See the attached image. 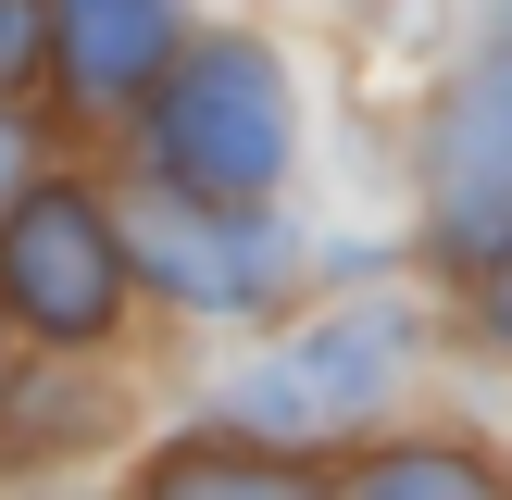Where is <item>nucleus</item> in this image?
Wrapping results in <instances>:
<instances>
[{
	"instance_id": "obj_1",
	"label": "nucleus",
	"mask_w": 512,
	"mask_h": 500,
	"mask_svg": "<svg viewBox=\"0 0 512 500\" xmlns=\"http://www.w3.org/2000/svg\"><path fill=\"white\" fill-rule=\"evenodd\" d=\"M138 138H150V175L188 200H275L300 163V100H288V63L263 38H188L138 100Z\"/></svg>"
},
{
	"instance_id": "obj_2",
	"label": "nucleus",
	"mask_w": 512,
	"mask_h": 500,
	"mask_svg": "<svg viewBox=\"0 0 512 500\" xmlns=\"http://www.w3.org/2000/svg\"><path fill=\"white\" fill-rule=\"evenodd\" d=\"M400 363H413V300H350V313L300 325V338H275L263 363L238 375V400H225V425H250V438L275 450H350L375 413H388Z\"/></svg>"
},
{
	"instance_id": "obj_3",
	"label": "nucleus",
	"mask_w": 512,
	"mask_h": 500,
	"mask_svg": "<svg viewBox=\"0 0 512 500\" xmlns=\"http://www.w3.org/2000/svg\"><path fill=\"white\" fill-rule=\"evenodd\" d=\"M125 300H138V250L100 213V188L38 175V188L0 213V313H13L25 338H50V350H100L125 325Z\"/></svg>"
},
{
	"instance_id": "obj_4",
	"label": "nucleus",
	"mask_w": 512,
	"mask_h": 500,
	"mask_svg": "<svg viewBox=\"0 0 512 500\" xmlns=\"http://www.w3.org/2000/svg\"><path fill=\"white\" fill-rule=\"evenodd\" d=\"M138 275L175 300V313H263L275 275H288V225L275 200H188V188H150L138 225H125Z\"/></svg>"
},
{
	"instance_id": "obj_5",
	"label": "nucleus",
	"mask_w": 512,
	"mask_h": 500,
	"mask_svg": "<svg viewBox=\"0 0 512 500\" xmlns=\"http://www.w3.org/2000/svg\"><path fill=\"white\" fill-rule=\"evenodd\" d=\"M425 238L463 275L512 238V50L475 63L463 88L425 113Z\"/></svg>"
},
{
	"instance_id": "obj_6",
	"label": "nucleus",
	"mask_w": 512,
	"mask_h": 500,
	"mask_svg": "<svg viewBox=\"0 0 512 500\" xmlns=\"http://www.w3.org/2000/svg\"><path fill=\"white\" fill-rule=\"evenodd\" d=\"M175 50H188L175 0H50V88L75 113H138Z\"/></svg>"
},
{
	"instance_id": "obj_7",
	"label": "nucleus",
	"mask_w": 512,
	"mask_h": 500,
	"mask_svg": "<svg viewBox=\"0 0 512 500\" xmlns=\"http://www.w3.org/2000/svg\"><path fill=\"white\" fill-rule=\"evenodd\" d=\"M150 488H188V500H213V488H313V463L250 438V425H213V438H163L150 450Z\"/></svg>"
},
{
	"instance_id": "obj_8",
	"label": "nucleus",
	"mask_w": 512,
	"mask_h": 500,
	"mask_svg": "<svg viewBox=\"0 0 512 500\" xmlns=\"http://www.w3.org/2000/svg\"><path fill=\"white\" fill-rule=\"evenodd\" d=\"M350 488H375V500H488L500 463L463 450V438H413V450H350Z\"/></svg>"
},
{
	"instance_id": "obj_9",
	"label": "nucleus",
	"mask_w": 512,
	"mask_h": 500,
	"mask_svg": "<svg viewBox=\"0 0 512 500\" xmlns=\"http://www.w3.org/2000/svg\"><path fill=\"white\" fill-rule=\"evenodd\" d=\"M50 88V0H0V100Z\"/></svg>"
},
{
	"instance_id": "obj_10",
	"label": "nucleus",
	"mask_w": 512,
	"mask_h": 500,
	"mask_svg": "<svg viewBox=\"0 0 512 500\" xmlns=\"http://www.w3.org/2000/svg\"><path fill=\"white\" fill-rule=\"evenodd\" d=\"M50 175V138H38V113H25V100H0V213H13L25 188H38Z\"/></svg>"
},
{
	"instance_id": "obj_11",
	"label": "nucleus",
	"mask_w": 512,
	"mask_h": 500,
	"mask_svg": "<svg viewBox=\"0 0 512 500\" xmlns=\"http://www.w3.org/2000/svg\"><path fill=\"white\" fill-rule=\"evenodd\" d=\"M475 313H488V338L512 350V238L488 250V263H475Z\"/></svg>"
},
{
	"instance_id": "obj_12",
	"label": "nucleus",
	"mask_w": 512,
	"mask_h": 500,
	"mask_svg": "<svg viewBox=\"0 0 512 500\" xmlns=\"http://www.w3.org/2000/svg\"><path fill=\"white\" fill-rule=\"evenodd\" d=\"M0 413H13V313H0Z\"/></svg>"
}]
</instances>
